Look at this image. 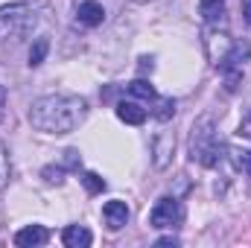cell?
Listing matches in <instances>:
<instances>
[{
	"label": "cell",
	"instance_id": "19",
	"mask_svg": "<svg viewBox=\"0 0 251 248\" xmlns=\"http://www.w3.org/2000/svg\"><path fill=\"white\" fill-rule=\"evenodd\" d=\"M82 184H85V190H88L91 196H97V193L105 190V178H100L97 173H85V175H82Z\"/></svg>",
	"mask_w": 251,
	"mask_h": 248
},
{
	"label": "cell",
	"instance_id": "13",
	"mask_svg": "<svg viewBox=\"0 0 251 248\" xmlns=\"http://www.w3.org/2000/svg\"><path fill=\"white\" fill-rule=\"evenodd\" d=\"M249 59H251V44L249 41H234L231 50H228V56L219 64V70H222V67H246Z\"/></svg>",
	"mask_w": 251,
	"mask_h": 248
},
{
	"label": "cell",
	"instance_id": "10",
	"mask_svg": "<svg viewBox=\"0 0 251 248\" xmlns=\"http://www.w3.org/2000/svg\"><path fill=\"white\" fill-rule=\"evenodd\" d=\"M76 18H79V24H85V26H100V24L105 21V9H102V3H97V0H82L79 9H76Z\"/></svg>",
	"mask_w": 251,
	"mask_h": 248
},
{
	"label": "cell",
	"instance_id": "11",
	"mask_svg": "<svg viewBox=\"0 0 251 248\" xmlns=\"http://www.w3.org/2000/svg\"><path fill=\"white\" fill-rule=\"evenodd\" d=\"M117 117L128 125H143L146 123V108L134 99H123V102H117Z\"/></svg>",
	"mask_w": 251,
	"mask_h": 248
},
{
	"label": "cell",
	"instance_id": "17",
	"mask_svg": "<svg viewBox=\"0 0 251 248\" xmlns=\"http://www.w3.org/2000/svg\"><path fill=\"white\" fill-rule=\"evenodd\" d=\"M47 50H50V41L47 38H35V44L29 47V67H38V64L44 62Z\"/></svg>",
	"mask_w": 251,
	"mask_h": 248
},
{
	"label": "cell",
	"instance_id": "4",
	"mask_svg": "<svg viewBox=\"0 0 251 248\" xmlns=\"http://www.w3.org/2000/svg\"><path fill=\"white\" fill-rule=\"evenodd\" d=\"M181 216H184V210H181L178 198L161 196V198L155 201L152 213H149V225H152V228H176V225L181 222Z\"/></svg>",
	"mask_w": 251,
	"mask_h": 248
},
{
	"label": "cell",
	"instance_id": "1",
	"mask_svg": "<svg viewBox=\"0 0 251 248\" xmlns=\"http://www.w3.org/2000/svg\"><path fill=\"white\" fill-rule=\"evenodd\" d=\"M88 114V102L76 94H47L29 105V123L44 134H70Z\"/></svg>",
	"mask_w": 251,
	"mask_h": 248
},
{
	"label": "cell",
	"instance_id": "7",
	"mask_svg": "<svg viewBox=\"0 0 251 248\" xmlns=\"http://www.w3.org/2000/svg\"><path fill=\"white\" fill-rule=\"evenodd\" d=\"M199 15H201L204 26H225L228 24L225 0H199Z\"/></svg>",
	"mask_w": 251,
	"mask_h": 248
},
{
	"label": "cell",
	"instance_id": "18",
	"mask_svg": "<svg viewBox=\"0 0 251 248\" xmlns=\"http://www.w3.org/2000/svg\"><path fill=\"white\" fill-rule=\"evenodd\" d=\"M9 178H12V164H9V149H6V143L0 140V193L6 190V184H9Z\"/></svg>",
	"mask_w": 251,
	"mask_h": 248
},
{
	"label": "cell",
	"instance_id": "25",
	"mask_svg": "<svg viewBox=\"0 0 251 248\" xmlns=\"http://www.w3.org/2000/svg\"><path fill=\"white\" fill-rule=\"evenodd\" d=\"M155 246H178V240H176V237H161Z\"/></svg>",
	"mask_w": 251,
	"mask_h": 248
},
{
	"label": "cell",
	"instance_id": "14",
	"mask_svg": "<svg viewBox=\"0 0 251 248\" xmlns=\"http://www.w3.org/2000/svg\"><path fill=\"white\" fill-rule=\"evenodd\" d=\"M152 117L161 120V123L173 120V117H176V99H173V97H155V99H152Z\"/></svg>",
	"mask_w": 251,
	"mask_h": 248
},
{
	"label": "cell",
	"instance_id": "5",
	"mask_svg": "<svg viewBox=\"0 0 251 248\" xmlns=\"http://www.w3.org/2000/svg\"><path fill=\"white\" fill-rule=\"evenodd\" d=\"M201 44H204V53H207V59L216 64H222V59L228 56V50H231V38H228V32H225V26H207L204 29V38H201Z\"/></svg>",
	"mask_w": 251,
	"mask_h": 248
},
{
	"label": "cell",
	"instance_id": "15",
	"mask_svg": "<svg viewBox=\"0 0 251 248\" xmlns=\"http://www.w3.org/2000/svg\"><path fill=\"white\" fill-rule=\"evenodd\" d=\"M219 73H222V79H225V91H228V94H237L240 85H243V67H222Z\"/></svg>",
	"mask_w": 251,
	"mask_h": 248
},
{
	"label": "cell",
	"instance_id": "2",
	"mask_svg": "<svg viewBox=\"0 0 251 248\" xmlns=\"http://www.w3.org/2000/svg\"><path fill=\"white\" fill-rule=\"evenodd\" d=\"M225 149L222 140H219V131H216V120L210 114L199 117L193 123L190 131V161L201 164V167H219L222 158H225Z\"/></svg>",
	"mask_w": 251,
	"mask_h": 248
},
{
	"label": "cell",
	"instance_id": "23",
	"mask_svg": "<svg viewBox=\"0 0 251 248\" xmlns=\"http://www.w3.org/2000/svg\"><path fill=\"white\" fill-rule=\"evenodd\" d=\"M240 9H243V18H246V24H251V0H243V3H240Z\"/></svg>",
	"mask_w": 251,
	"mask_h": 248
},
{
	"label": "cell",
	"instance_id": "24",
	"mask_svg": "<svg viewBox=\"0 0 251 248\" xmlns=\"http://www.w3.org/2000/svg\"><path fill=\"white\" fill-rule=\"evenodd\" d=\"M152 67H155V64H152V59H146V56L140 59V73H146V70L152 73Z\"/></svg>",
	"mask_w": 251,
	"mask_h": 248
},
{
	"label": "cell",
	"instance_id": "22",
	"mask_svg": "<svg viewBox=\"0 0 251 248\" xmlns=\"http://www.w3.org/2000/svg\"><path fill=\"white\" fill-rule=\"evenodd\" d=\"M240 137H251V111H249V117L240 123Z\"/></svg>",
	"mask_w": 251,
	"mask_h": 248
},
{
	"label": "cell",
	"instance_id": "21",
	"mask_svg": "<svg viewBox=\"0 0 251 248\" xmlns=\"http://www.w3.org/2000/svg\"><path fill=\"white\" fill-rule=\"evenodd\" d=\"M64 158H62V164L64 167H79V152L76 149H67V152H62Z\"/></svg>",
	"mask_w": 251,
	"mask_h": 248
},
{
	"label": "cell",
	"instance_id": "6",
	"mask_svg": "<svg viewBox=\"0 0 251 248\" xmlns=\"http://www.w3.org/2000/svg\"><path fill=\"white\" fill-rule=\"evenodd\" d=\"M173 152H176V134L173 131H158L155 140H152V164H155V170H167L170 161H173Z\"/></svg>",
	"mask_w": 251,
	"mask_h": 248
},
{
	"label": "cell",
	"instance_id": "26",
	"mask_svg": "<svg viewBox=\"0 0 251 248\" xmlns=\"http://www.w3.org/2000/svg\"><path fill=\"white\" fill-rule=\"evenodd\" d=\"M3 111H6V88L0 85V120H3Z\"/></svg>",
	"mask_w": 251,
	"mask_h": 248
},
{
	"label": "cell",
	"instance_id": "3",
	"mask_svg": "<svg viewBox=\"0 0 251 248\" xmlns=\"http://www.w3.org/2000/svg\"><path fill=\"white\" fill-rule=\"evenodd\" d=\"M35 26V9L29 3H9L0 9V41H21Z\"/></svg>",
	"mask_w": 251,
	"mask_h": 248
},
{
	"label": "cell",
	"instance_id": "16",
	"mask_svg": "<svg viewBox=\"0 0 251 248\" xmlns=\"http://www.w3.org/2000/svg\"><path fill=\"white\" fill-rule=\"evenodd\" d=\"M128 94L131 97H137V99H146V102H152L158 94H155V88L146 82V79H134V82H128Z\"/></svg>",
	"mask_w": 251,
	"mask_h": 248
},
{
	"label": "cell",
	"instance_id": "9",
	"mask_svg": "<svg viewBox=\"0 0 251 248\" xmlns=\"http://www.w3.org/2000/svg\"><path fill=\"white\" fill-rule=\"evenodd\" d=\"M102 219H105V228L108 231H120L126 222H128V204L114 198V201H105L102 207Z\"/></svg>",
	"mask_w": 251,
	"mask_h": 248
},
{
	"label": "cell",
	"instance_id": "12",
	"mask_svg": "<svg viewBox=\"0 0 251 248\" xmlns=\"http://www.w3.org/2000/svg\"><path fill=\"white\" fill-rule=\"evenodd\" d=\"M62 243L67 248H88L94 243V237H91V231L85 225H67L62 231Z\"/></svg>",
	"mask_w": 251,
	"mask_h": 248
},
{
	"label": "cell",
	"instance_id": "27",
	"mask_svg": "<svg viewBox=\"0 0 251 248\" xmlns=\"http://www.w3.org/2000/svg\"><path fill=\"white\" fill-rule=\"evenodd\" d=\"M134 3H146V0H134Z\"/></svg>",
	"mask_w": 251,
	"mask_h": 248
},
{
	"label": "cell",
	"instance_id": "8",
	"mask_svg": "<svg viewBox=\"0 0 251 248\" xmlns=\"http://www.w3.org/2000/svg\"><path fill=\"white\" fill-rule=\"evenodd\" d=\"M47 240H50V231H47L44 225H26V228H21V231L15 234V246H21V248L47 246Z\"/></svg>",
	"mask_w": 251,
	"mask_h": 248
},
{
	"label": "cell",
	"instance_id": "20",
	"mask_svg": "<svg viewBox=\"0 0 251 248\" xmlns=\"http://www.w3.org/2000/svg\"><path fill=\"white\" fill-rule=\"evenodd\" d=\"M41 178L47 184H62L64 181V167H44L41 170Z\"/></svg>",
	"mask_w": 251,
	"mask_h": 248
}]
</instances>
